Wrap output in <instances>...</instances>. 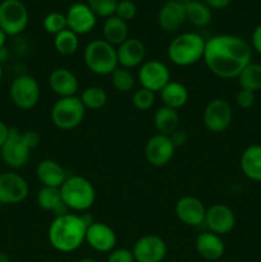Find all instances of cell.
Returning a JSON list of instances; mask_svg holds the SVG:
<instances>
[{
  "label": "cell",
  "mask_w": 261,
  "mask_h": 262,
  "mask_svg": "<svg viewBox=\"0 0 261 262\" xmlns=\"http://www.w3.org/2000/svg\"><path fill=\"white\" fill-rule=\"evenodd\" d=\"M252 50L243 38L233 35H217L205 43L204 60L212 74L223 79L237 78L251 63Z\"/></svg>",
  "instance_id": "1"
},
{
  "label": "cell",
  "mask_w": 261,
  "mask_h": 262,
  "mask_svg": "<svg viewBox=\"0 0 261 262\" xmlns=\"http://www.w3.org/2000/svg\"><path fill=\"white\" fill-rule=\"evenodd\" d=\"M94 220L89 215L64 214L55 216L48 230L50 245L63 253L74 252L86 242V232Z\"/></svg>",
  "instance_id": "2"
},
{
  "label": "cell",
  "mask_w": 261,
  "mask_h": 262,
  "mask_svg": "<svg viewBox=\"0 0 261 262\" xmlns=\"http://www.w3.org/2000/svg\"><path fill=\"white\" fill-rule=\"evenodd\" d=\"M206 41L201 35L186 32L171 40L168 46V58L178 67H189L204 58Z\"/></svg>",
  "instance_id": "3"
},
{
  "label": "cell",
  "mask_w": 261,
  "mask_h": 262,
  "mask_svg": "<svg viewBox=\"0 0 261 262\" xmlns=\"http://www.w3.org/2000/svg\"><path fill=\"white\" fill-rule=\"evenodd\" d=\"M59 189L67 209L73 211H87L94 206L96 200L94 186L89 179L83 177H68Z\"/></svg>",
  "instance_id": "4"
},
{
  "label": "cell",
  "mask_w": 261,
  "mask_h": 262,
  "mask_svg": "<svg viewBox=\"0 0 261 262\" xmlns=\"http://www.w3.org/2000/svg\"><path fill=\"white\" fill-rule=\"evenodd\" d=\"M83 61L97 76H109L119 67L115 46L105 40H94L84 48Z\"/></svg>",
  "instance_id": "5"
},
{
  "label": "cell",
  "mask_w": 261,
  "mask_h": 262,
  "mask_svg": "<svg viewBox=\"0 0 261 262\" xmlns=\"http://www.w3.org/2000/svg\"><path fill=\"white\" fill-rule=\"evenodd\" d=\"M86 114V107L77 96L59 97L51 107V122L61 130H72L78 127Z\"/></svg>",
  "instance_id": "6"
},
{
  "label": "cell",
  "mask_w": 261,
  "mask_h": 262,
  "mask_svg": "<svg viewBox=\"0 0 261 262\" xmlns=\"http://www.w3.org/2000/svg\"><path fill=\"white\" fill-rule=\"evenodd\" d=\"M31 147L25 137V133L17 128H10L7 141L0 148V155L5 165L13 169H19L28 163L31 158Z\"/></svg>",
  "instance_id": "7"
},
{
  "label": "cell",
  "mask_w": 261,
  "mask_h": 262,
  "mask_svg": "<svg viewBox=\"0 0 261 262\" xmlns=\"http://www.w3.org/2000/svg\"><path fill=\"white\" fill-rule=\"evenodd\" d=\"M28 25V10L20 0H3L0 3V28L7 36H17Z\"/></svg>",
  "instance_id": "8"
},
{
  "label": "cell",
  "mask_w": 261,
  "mask_h": 262,
  "mask_svg": "<svg viewBox=\"0 0 261 262\" xmlns=\"http://www.w3.org/2000/svg\"><path fill=\"white\" fill-rule=\"evenodd\" d=\"M10 100L20 110H30L37 105L40 100V86L38 82L28 74L15 77L10 83Z\"/></svg>",
  "instance_id": "9"
},
{
  "label": "cell",
  "mask_w": 261,
  "mask_h": 262,
  "mask_svg": "<svg viewBox=\"0 0 261 262\" xmlns=\"http://www.w3.org/2000/svg\"><path fill=\"white\" fill-rule=\"evenodd\" d=\"M30 193L27 181L13 171L0 174V204L17 205L25 201Z\"/></svg>",
  "instance_id": "10"
},
{
  "label": "cell",
  "mask_w": 261,
  "mask_h": 262,
  "mask_svg": "<svg viewBox=\"0 0 261 262\" xmlns=\"http://www.w3.org/2000/svg\"><path fill=\"white\" fill-rule=\"evenodd\" d=\"M233 112L228 101L223 99H214L206 105L204 110V124L210 132L222 133L232 123Z\"/></svg>",
  "instance_id": "11"
},
{
  "label": "cell",
  "mask_w": 261,
  "mask_h": 262,
  "mask_svg": "<svg viewBox=\"0 0 261 262\" xmlns=\"http://www.w3.org/2000/svg\"><path fill=\"white\" fill-rule=\"evenodd\" d=\"M138 81L143 89H147L153 92H160L171 81L170 71L164 63L153 59L145 61L140 67Z\"/></svg>",
  "instance_id": "12"
},
{
  "label": "cell",
  "mask_w": 261,
  "mask_h": 262,
  "mask_svg": "<svg viewBox=\"0 0 261 262\" xmlns=\"http://www.w3.org/2000/svg\"><path fill=\"white\" fill-rule=\"evenodd\" d=\"M166 243L156 234H146L133 246L136 262H161L166 256Z\"/></svg>",
  "instance_id": "13"
},
{
  "label": "cell",
  "mask_w": 261,
  "mask_h": 262,
  "mask_svg": "<svg viewBox=\"0 0 261 262\" xmlns=\"http://www.w3.org/2000/svg\"><path fill=\"white\" fill-rule=\"evenodd\" d=\"M176 147L169 136L155 135L146 142L145 156L150 165L161 168L168 165L173 159Z\"/></svg>",
  "instance_id": "14"
},
{
  "label": "cell",
  "mask_w": 261,
  "mask_h": 262,
  "mask_svg": "<svg viewBox=\"0 0 261 262\" xmlns=\"http://www.w3.org/2000/svg\"><path fill=\"white\" fill-rule=\"evenodd\" d=\"M67 27L76 35H86L94 30L96 15L87 3H74L69 7L66 14Z\"/></svg>",
  "instance_id": "15"
},
{
  "label": "cell",
  "mask_w": 261,
  "mask_h": 262,
  "mask_svg": "<svg viewBox=\"0 0 261 262\" xmlns=\"http://www.w3.org/2000/svg\"><path fill=\"white\" fill-rule=\"evenodd\" d=\"M204 223L206 224L209 232L217 235H224L232 232L234 228L235 215L227 205L216 204L206 210Z\"/></svg>",
  "instance_id": "16"
},
{
  "label": "cell",
  "mask_w": 261,
  "mask_h": 262,
  "mask_svg": "<svg viewBox=\"0 0 261 262\" xmlns=\"http://www.w3.org/2000/svg\"><path fill=\"white\" fill-rule=\"evenodd\" d=\"M206 207L197 197L183 196L177 201L176 215L179 222L188 227H199L204 224Z\"/></svg>",
  "instance_id": "17"
},
{
  "label": "cell",
  "mask_w": 261,
  "mask_h": 262,
  "mask_svg": "<svg viewBox=\"0 0 261 262\" xmlns=\"http://www.w3.org/2000/svg\"><path fill=\"white\" fill-rule=\"evenodd\" d=\"M186 17V5L177 0H169L160 8L158 14V25L164 32L173 33L182 28Z\"/></svg>",
  "instance_id": "18"
},
{
  "label": "cell",
  "mask_w": 261,
  "mask_h": 262,
  "mask_svg": "<svg viewBox=\"0 0 261 262\" xmlns=\"http://www.w3.org/2000/svg\"><path fill=\"white\" fill-rule=\"evenodd\" d=\"M86 242L97 252H112L117 245V234L105 223L94 222L87 228Z\"/></svg>",
  "instance_id": "19"
},
{
  "label": "cell",
  "mask_w": 261,
  "mask_h": 262,
  "mask_svg": "<svg viewBox=\"0 0 261 262\" xmlns=\"http://www.w3.org/2000/svg\"><path fill=\"white\" fill-rule=\"evenodd\" d=\"M118 64L125 69H132L145 63L146 48L138 38H127L117 49Z\"/></svg>",
  "instance_id": "20"
},
{
  "label": "cell",
  "mask_w": 261,
  "mask_h": 262,
  "mask_svg": "<svg viewBox=\"0 0 261 262\" xmlns=\"http://www.w3.org/2000/svg\"><path fill=\"white\" fill-rule=\"evenodd\" d=\"M49 86L59 97H71L76 96L79 83L73 72L67 68H58L49 76Z\"/></svg>",
  "instance_id": "21"
},
{
  "label": "cell",
  "mask_w": 261,
  "mask_h": 262,
  "mask_svg": "<svg viewBox=\"0 0 261 262\" xmlns=\"http://www.w3.org/2000/svg\"><path fill=\"white\" fill-rule=\"evenodd\" d=\"M36 177L42 187H53V188H60L61 184L66 182L67 171L58 161L45 159L38 163L36 168Z\"/></svg>",
  "instance_id": "22"
},
{
  "label": "cell",
  "mask_w": 261,
  "mask_h": 262,
  "mask_svg": "<svg viewBox=\"0 0 261 262\" xmlns=\"http://www.w3.org/2000/svg\"><path fill=\"white\" fill-rule=\"evenodd\" d=\"M196 250L205 260L216 261L224 255L225 246L220 235L211 232H204L197 237Z\"/></svg>",
  "instance_id": "23"
},
{
  "label": "cell",
  "mask_w": 261,
  "mask_h": 262,
  "mask_svg": "<svg viewBox=\"0 0 261 262\" xmlns=\"http://www.w3.org/2000/svg\"><path fill=\"white\" fill-rule=\"evenodd\" d=\"M241 170L253 182H261V145H251L241 156Z\"/></svg>",
  "instance_id": "24"
},
{
  "label": "cell",
  "mask_w": 261,
  "mask_h": 262,
  "mask_svg": "<svg viewBox=\"0 0 261 262\" xmlns=\"http://www.w3.org/2000/svg\"><path fill=\"white\" fill-rule=\"evenodd\" d=\"M37 205L42 210L51 211L55 216L64 215L68 212V209L64 205L61 199L60 189L53 187H42L37 193Z\"/></svg>",
  "instance_id": "25"
},
{
  "label": "cell",
  "mask_w": 261,
  "mask_h": 262,
  "mask_svg": "<svg viewBox=\"0 0 261 262\" xmlns=\"http://www.w3.org/2000/svg\"><path fill=\"white\" fill-rule=\"evenodd\" d=\"M160 97L164 106L178 110L188 101V90L181 82L170 81L160 91Z\"/></svg>",
  "instance_id": "26"
},
{
  "label": "cell",
  "mask_w": 261,
  "mask_h": 262,
  "mask_svg": "<svg viewBox=\"0 0 261 262\" xmlns=\"http://www.w3.org/2000/svg\"><path fill=\"white\" fill-rule=\"evenodd\" d=\"M154 124L159 135L170 137L179 125V114L177 110L168 106H161L156 110L154 115Z\"/></svg>",
  "instance_id": "27"
},
{
  "label": "cell",
  "mask_w": 261,
  "mask_h": 262,
  "mask_svg": "<svg viewBox=\"0 0 261 262\" xmlns=\"http://www.w3.org/2000/svg\"><path fill=\"white\" fill-rule=\"evenodd\" d=\"M104 40L113 46H119L128 38L127 22L118 18L117 15L106 18L102 27Z\"/></svg>",
  "instance_id": "28"
},
{
  "label": "cell",
  "mask_w": 261,
  "mask_h": 262,
  "mask_svg": "<svg viewBox=\"0 0 261 262\" xmlns=\"http://www.w3.org/2000/svg\"><path fill=\"white\" fill-rule=\"evenodd\" d=\"M186 5V17L188 22L196 27H206L212 19L211 9L200 0H191L184 3Z\"/></svg>",
  "instance_id": "29"
},
{
  "label": "cell",
  "mask_w": 261,
  "mask_h": 262,
  "mask_svg": "<svg viewBox=\"0 0 261 262\" xmlns=\"http://www.w3.org/2000/svg\"><path fill=\"white\" fill-rule=\"evenodd\" d=\"M241 90L256 92L261 90V64L250 63L237 77Z\"/></svg>",
  "instance_id": "30"
},
{
  "label": "cell",
  "mask_w": 261,
  "mask_h": 262,
  "mask_svg": "<svg viewBox=\"0 0 261 262\" xmlns=\"http://www.w3.org/2000/svg\"><path fill=\"white\" fill-rule=\"evenodd\" d=\"M54 46H55V50L58 51L61 55H73L74 53H77L79 48V40L78 35L73 32L71 30H64L60 33L55 35L54 37Z\"/></svg>",
  "instance_id": "31"
},
{
  "label": "cell",
  "mask_w": 261,
  "mask_h": 262,
  "mask_svg": "<svg viewBox=\"0 0 261 262\" xmlns=\"http://www.w3.org/2000/svg\"><path fill=\"white\" fill-rule=\"evenodd\" d=\"M79 99L86 109L99 110L107 102V94L102 87L91 86L82 91Z\"/></svg>",
  "instance_id": "32"
},
{
  "label": "cell",
  "mask_w": 261,
  "mask_h": 262,
  "mask_svg": "<svg viewBox=\"0 0 261 262\" xmlns=\"http://www.w3.org/2000/svg\"><path fill=\"white\" fill-rule=\"evenodd\" d=\"M112 84L117 91L123 92V94H127L130 90L135 87V77L130 73L129 69L122 68V67H118L112 74Z\"/></svg>",
  "instance_id": "33"
},
{
  "label": "cell",
  "mask_w": 261,
  "mask_h": 262,
  "mask_svg": "<svg viewBox=\"0 0 261 262\" xmlns=\"http://www.w3.org/2000/svg\"><path fill=\"white\" fill-rule=\"evenodd\" d=\"M44 30L51 35H58L61 31L67 30V18L66 15L59 12H51L44 18Z\"/></svg>",
  "instance_id": "34"
},
{
  "label": "cell",
  "mask_w": 261,
  "mask_h": 262,
  "mask_svg": "<svg viewBox=\"0 0 261 262\" xmlns=\"http://www.w3.org/2000/svg\"><path fill=\"white\" fill-rule=\"evenodd\" d=\"M118 2L119 0H87V5L96 17L109 18L115 14Z\"/></svg>",
  "instance_id": "35"
},
{
  "label": "cell",
  "mask_w": 261,
  "mask_h": 262,
  "mask_svg": "<svg viewBox=\"0 0 261 262\" xmlns=\"http://www.w3.org/2000/svg\"><path fill=\"white\" fill-rule=\"evenodd\" d=\"M132 102L136 109L141 110V112H146V110L151 109L153 105L155 104V92L141 87L133 94Z\"/></svg>",
  "instance_id": "36"
},
{
  "label": "cell",
  "mask_w": 261,
  "mask_h": 262,
  "mask_svg": "<svg viewBox=\"0 0 261 262\" xmlns=\"http://www.w3.org/2000/svg\"><path fill=\"white\" fill-rule=\"evenodd\" d=\"M137 13V8H136L135 3L132 0H120L118 2L117 9H115V15L124 22L132 20L136 17Z\"/></svg>",
  "instance_id": "37"
},
{
  "label": "cell",
  "mask_w": 261,
  "mask_h": 262,
  "mask_svg": "<svg viewBox=\"0 0 261 262\" xmlns=\"http://www.w3.org/2000/svg\"><path fill=\"white\" fill-rule=\"evenodd\" d=\"M107 262H136L132 251L127 248H117L110 252Z\"/></svg>",
  "instance_id": "38"
},
{
  "label": "cell",
  "mask_w": 261,
  "mask_h": 262,
  "mask_svg": "<svg viewBox=\"0 0 261 262\" xmlns=\"http://www.w3.org/2000/svg\"><path fill=\"white\" fill-rule=\"evenodd\" d=\"M256 101V95L255 92L247 91V90H241L235 96V102L242 109H250L253 106Z\"/></svg>",
  "instance_id": "39"
},
{
  "label": "cell",
  "mask_w": 261,
  "mask_h": 262,
  "mask_svg": "<svg viewBox=\"0 0 261 262\" xmlns=\"http://www.w3.org/2000/svg\"><path fill=\"white\" fill-rule=\"evenodd\" d=\"M170 140L171 142H173L174 147H181V146H184L187 143V141H188V135H187L186 130L179 129L178 128V129L170 136Z\"/></svg>",
  "instance_id": "40"
},
{
  "label": "cell",
  "mask_w": 261,
  "mask_h": 262,
  "mask_svg": "<svg viewBox=\"0 0 261 262\" xmlns=\"http://www.w3.org/2000/svg\"><path fill=\"white\" fill-rule=\"evenodd\" d=\"M251 42H252V48L255 49L256 53H258L261 55V25H258L257 27L253 30Z\"/></svg>",
  "instance_id": "41"
},
{
  "label": "cell",
  "mask_w": 261,
  "mask_h": 262,
  "mask_svg": "<svg viewBox=\"0 0 261 262\" xmlns=\"http://www.w3.org/2000/svg\"><path fill=\"white\" fill-rule=\"evenodd\" d=\"M205 4L210 8V9H225L230 5L232 0H204Z\"/></svg>",
  "instance_id": "42"
},
{
  "label": "cell",
  "mask_w": 261,
  "mask_h": 262,
  "mask_svg": "<svg viewBox=\"0 0 261 262\" xmlns=\"http://www.w3.org/2000/svg\"><path fill=\"white\" fill-rule=\"evenodd\" d=\"M9 130L10 128L8 127L3 120H0V148H2V146L4 145L5 141H7L8 136H9Z\"/></svg>",
  "instance_id": "43"
},
{
  "label": "cell",
  "mask_w": 261,
  "mask_h": 262,
  "mask_svg": "<svg viewBox=\"0 0 261 262\" xmlns=\"http://www.w3.org/2000/svg\"><path fill=\"white\" fill-rule=\"evenodd\" d=\"M5 41H7V35H5L4 31L0 28V50H3V48H4Z\"/></svg>",
  "instance_id": "44"
},
{
  "label": "cell",
  "mask_w": 261,
  "mask_h": 262,
  "mask_svg": "<svg viewBox=\"0 0 261 262\" xmlns=\"http://www.w3.org/2000/svg\"><path fill=\"white\" fill-rule=\"evenodd\" d=\"M0 262H10L8 255H5V253H0Z\"/></svg>",
  "instance_id": "45"
},
{
  "label": "cell",
  "mask_w": 261,
  "mask_h": 262,
  "mask_svg": "<svg viewBox=\"0 0 261 262\" xmlns=\"http://www.w3.org/2000/svg\"><path fill=\"white\" fill-rule=\"evenodd\" d=\"M78 262H99V261H96L95 258H91V257H84L82 258V260H79Z\"/></svg>",
  "instance_id": "46"
},
{
  "label": "cell",
  "mask_w": 261,
  "mask_h": 262,
  "mask_svg": "<svg viewBox=\"0 0 261 262\" xmlns=\"http://www.w3.org/2000/svg\"><path fill=\"white\" fill-rule=\"evenodd\" d=\"M2 77H3V67H2V63H0V81H2Z\"/></svg>",
  "instance_id": "47"
},
{
  "label": "cell",
  "mask_w": 261,
  "mask_h": 262,
  "mask_svg": "<svg viewBox=\"0 0 261 262\" xmlns=\"http://www.w3.org/2000/svg\"><path fill=\"white\" fill-rule=\"evenodd\" d=\"M177 2H181V3H187V2H191V0H177Z\"/></svg>",
  "instance_id": "48"
}]
</instances>
